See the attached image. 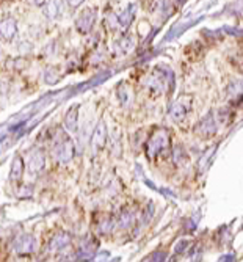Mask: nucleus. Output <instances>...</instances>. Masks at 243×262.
Here are the masks:
<instances>
[{
    "mask_svg": "<svg viewBox=\"0 0 243 262\" xmlns=\"http://www.w3.org/2000/svg\"><path fill=\"white\" fill-rule=\"evenodd\" d=\"M90 145H91L93 152H99L105 148V145H107V126L102 121L96 126V129L91 135V140H90Z\"/></svg>",
    "mask_w": 243,
    "mask_h": 262,
    "instance_id": "39448f33",
    "label": "nucleus"
},
{
    "mask_svg": "<svg viewBox=\"0 0 243 262\" xmlns=\"http://www.w3.org/2000/svg\"><path fill=\"white\" fill-rule=\"evenodd\" d=\"M203 137H210V135H213L215 134V130H216V126H215V123H213V120L210 116H207V118H204V120L200 123V126H198V129H196Z\"/></svg>",
    "mask_w": 243,
    "mask_h": 262,
    "instance_id": "f8f14e48",
    "label": "nucleus"
},
{
    "mask_svg": "<svg viewBox=\"0 0 243 262\" xmlns=\"http://www.w3.org/2000/svg\"><path fill=\"white\" fill-rule=\"evenodd\" d=\"M17 35V22L13 17H5L0 20V38L11 41Z\"/></svg>",
    "mask_w": 243,
    "mask_h": 262,
    "instance_id": "0eeeda50",
    "label": "nucleus"
},
{
    "mask_svg": "<svg viewBox=\"0 0 243 262\" xmlns=\"http://www.w3.org/2000/svg\"><path fill=\"white\" fill-rule=\"evenodd\" d=\"M134 46V41L130 39V36H124L123 39H119L116 44H115V49L119 52V54H127Z\"/></svg>",
    "mask_w": 243,
    "mask_h": 262,
    "instance_id": "2eb2a0df",
    "label": "nucleus"
},
{
    "mask_svg": "<svg viewBox=\"0 0 243 262\" xmlns=\"http://www.w3.org/2000/svg\"><path fill=\"white\" fill-rule=\"evenodd\" d=\"M134 222H135L134 213H132V212H124V213H121L119 222H118V226H119V228H129V226L134 225Z\"/></svg>",
    "mask_w": 243,
    "mask_h": 262,
    "instance_id": "f3484780",
    "label": "nucleus"
},
{
    "mask_svg": "<svg viewBox=\"0 0 243 262\" xmlns=\"http://www.w3.org/2000/svg\"><path fill=\"white\" fill-rule=\"evenodd\" d=\"M44 14L49 19H55L60 14V4L58 0H49L44 7Z\"/></svg>",
    "mask_w": 243,
    "mask_h": 262,
    "instance_id": "4468645a",
    "label": "nucleus"
},
{
    "mask_svg": "<svg viewBox=\"0 0 243 262\" xmlns=\"http://www.w3.org/2000/svg\"><path fill=\"white\" fill-rule=\"evenodd\" d=\"M134 10H135V7H134V5H129L123 13L116 16V17H118V26H119L121 29H127V26L130 24L132 17H134Z\"/></svg>",
    "mask_w": 243,
    "mask_h": 262,
    "instance_id": "ddd939ff",
    "label": "nucleus"
},
{
    "mask_svg": "<svg viewBox=\"0 0 243 262\" xmlns=\"http://www.w3.org/2000/svg\"><path fill=\"white\" fill-rule=\"evenodd\" d=\"M96 10L94 8H85L76 19V27L80 33L86 35L93 30L94 24H96Z\"/></svg>",
    "mask_w": 243,
    "mask_h": 262,
    "instance_id": "20e7f679",
    "label": "nucleus"
},
{
    "mask_svg": "<svg viewBox=\"0 0 243 262\" xmlns=\"http://www.w3.org/2000/svg\"><path fill=\"white\" fill-rule=\"evenodd\" d=\"M169 145V134L165 129L157 130L148 141V157L154 159L156 156H159L162 151H165Z\"/></svg>",
    "mask_w": 243,
    "mask_h": 262,
    "instance_id": "f03ea898",
    "label": "nucleus"
},
{
    "mask_svg": "<svg viewBox=\"0 0 243 262\" xmlns=\"http://www.w3.org/2000/svg\"><path fill=\"white\" fill-rule=\"evenodd\" d=\"M64 129L71 134H76L79 129V104H74L64 115Z\"/></svg>",
    "mask_w": 243,
    "mask_h": 262,
    "instance_id": "6e6552de",
    "label": "nucleus"
},
{
    "mask_svg": "<svg viewBox=\"0 0 243 262\" xmlns=\"http://www.w3.org/2000/svg\"><path fill=\"white\" fill-rule=\"evenodd\" d=\"M188 110H190V101L185 102V98H182L173 104L171 110H169V118H171L173 121H181L187 116Z\"/></svg>",
    "mask_w": 243,
    "mask_h": 262,
    "instance_id": "1a4fd4ad",
    "label": "nucleus"
},
{
    "mask_svg": "<svg viewBox=\"0 0 243 262\" xmlns=\"http://www.w3.org/2000/svg\"><path fill=\"white\" fill-rule=\"evenodd\" d=\"M27 166H29V171L30 173H39V171H42L44 166H46V156H44V152L42 151H38V149L33 151L30 154V157H29Z\"/></svg>",
    "mask_w": 243,
    "mask_h": 262,
    "instance_id": "9d476101",
    "label": "nucleus"
},
{
    "mask_svg": "<svg viewBox=\"0 0 243 262\" xmlns=\"http://www.w3.org/2000/svg\"><path fill=\"white\" fill-rule=\"evenodd\" d=\"M64 2L71 7V8H79L85 0H64Z\"/></svg>",
    "mask_w": 243,
    "mask_h": 262,
    "instance_id": "6ab92c4d",
    "label": "nucleus"
},
{
    "mask_svg": "<svg viewBox=\"0 0 243 262\" xmlns=\"http://www.w3.org/2000/svg\"><path fill=\"white\" fill-rule=\"evenodd\" d=\"M60 80V73L55 68H47L44 71V82L47 85H55Z\"/></svg>",
    "mask_w": 243,
    "mask_h": 262,
    "instance_id": "dca6fc26",
    "label": "nucleus"
},
{
    "mask_svg": "<svg viewBox=\"0 0 243 262\" xmlns=\"http://www.w3.org/2000/svg\"><path fill=\"white\" fill-rule=\"evenodd\" d=\"M11 247H13V251L17 254H30L36 248V237L29 232L19 234L14 237Z\"/></svg>",
    "mask_w": 243,
    "mask_h": 262,
    "instance_id": "7ed1b4c3",
    "label": "nucleus"
},
{
    "mask_svg": "<svg viewBox=\"0 0 243 262\" xmlns=\"http://www.w3.org/2000/svg\"><path fill=\"white\" fill-rule=\"evenodd\" d=\"M69 244H71V234L61 231L52 237L51 242H49V245H47V250L51 253H58V251L64 250Z\"/></svg>",
    "mask_w": 243,
    "mask_h": 262,
    "instance_id": "423d86ee",
    "label": "nucleus"
},
{
    "mask_svg": "<svg viewBox=\"0 0 243 262\" xmlns=\"http://www.w3.org/2000/svg\"><path fill=\"white\" fill-rule=\"evenodd\" d=\"M76 156V146L69 137H61L54 146V157L58 163H68Z\"/></svg>",
    "mask_w": 243,
    "mask_h": 262,
    "instance_id": "f257e3e1",
    "label": "nucleus"
},
{
    "mask_svg": "<svg viewBox=\"0 0 243 262\" xmlns=\"http://www.w3.org/2000/svg\"><path fill=\"white\" fill-rule=\"evenodd\" d=\"M113 228H115V222H113V220H110V219H107L105 222H102V223L99 225V231H101L102 234H108V232H112V231H113Z\"/></svg>",
    "mask_w": 243,
    "mask_h": 262,
    "instance_id": "a211bd4d",
    "label": "nucleus"
},
{
    "mask_svg": "<svg viewBox=\"0 0 243 262\" xmlns=\"http://www.w3.org/2000/svg\"><path fill=\"white\" fill-rule=\"evenodd\" d=\"M24 168H26V163H24V159L20 156H16L13 159L11 168H10V179L13 182H19L22 179L24 174Z\"/></svg>",
    "mask_w": 243,
    "mask_h": 262,
    "instance_id": "9b49d317",
    "label": "nucleus"
}]
</instances>
